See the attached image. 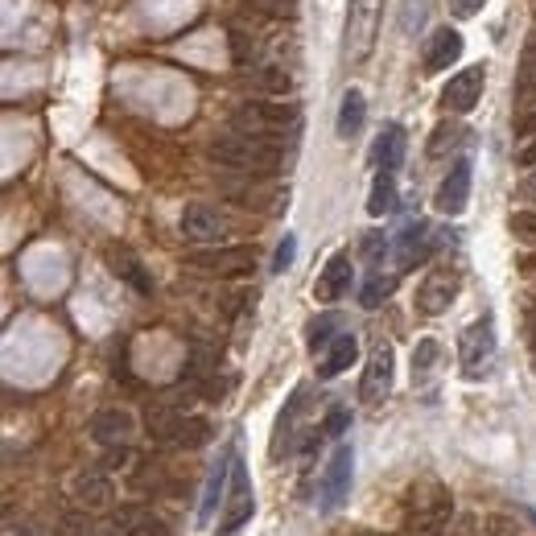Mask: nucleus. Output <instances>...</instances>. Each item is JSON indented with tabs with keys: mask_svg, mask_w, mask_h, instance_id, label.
I'll use <instances>...</instances> for the list:
<instances>
[{
	"mask_svg": "<svg viewBox=\"0 0 536 536\" xmlns=\"http://www.w3.org/2000/svg\"><path fill=\"white\" fill-rule=\"evenodd\" d=\"M483 5H487V0H450V9L458 17H475V13H483Z\"/></svg>",
	"mask_w": 536,
	"mask_h": 536,
	"instance_id": "34",
	"label": "nucleus"
},
{
	"mask_svg": "<svg viewBox=\"0 0 536 536\" xmlns=\"http://www.w3.org/2000/svg\"><path fill=\"white\" fill-rule=\"evenodd\" d=\"M124 532L128 536H170V528H165L157 516H149V512H132L124 520Z\"/></svg>",
	"mask_w": 536,
	"mask_h": 536,
	"instance_id": "26",
	"label": "nucleus"
},
{
	"mask_svg": "<svg viewBox=\"0 0 536 536\" xmlns=\"http://www.w3.org/2000/svg\"><path fill=\"white\" fill-rule=\"evenodd\" d=\"M520 273L524 277H536V252L532 256H520Z\"/></svg>",
	"mask_w": 536,
	"mask_h": 536,
	"instance_id": "38",
	"label": "nucleus"
},
{
	"mask_svg": "<svg viewBox=\"0 0 536 536\" xmlns=\"http://www.w3.org/2000/svg\"><path fill=\"white\" fill-rule=\"evenodd\" d=\"M392 367H396L392 347L388 343H376L372 359H367V367H363V380H359V400H363V405H380V400H388V392H392Z\"/></svg>",
	"mask_w": 536,
	"mask_h": 536,
	"instance_id": "7",
	"label": "nucleus"
},
{
	"mask_svg": "<svg viewBox=\"0 0 536 536\" xmlns=\"http://www.w3.org/2000/svg\"><path fill=\"white\" fill-rule=\"evenodd\" d=\"M351 277H355V273H351V256H347V252H334V256L326 260V268L318 273V281H314V297L330 306V301H339V297L351 289Z\"/></svg>",
	"mask_w": 536,
	"mask_h": 536,
	"instance_id": "14",
	"label": "nucleus"
},
{
	"mask_svg": "<svg viewBox=\"0 0 536 536\" xmlns=\"http://www.w3.org/2000/svg\"><path fill=\"white\" fill-rule=\"evenodd\" d=\"M293 252H297V240L285 236V240L277 244V256H273V273H285V268L293 264Z\"/></svg>",
	"mask_w": 536,
	"mask_h": 536,
	"instance_id": "31",
	"label": "nucleus"
},
{
	"mask_svg": "<svg viewBox=\"0 0 536 536\" xmlns=\"http://www.w3.org/2000/svg\"><path fill=\"white\" fill-rule=\"evenodd\" d=\"M495 322L483 314L479 322H471L462 330V339H458V367H462V376L466 380H483L491 376V367H495Z\"/></svg>",
	"mask_w": 536,
	"mask_h": 536,
	"instance_id": "4",
	"label": "nucleus"
},
{
	"mask_svg": "<svg viewBox=\"0 0 536 536\" xmlns=\"http://www.w3.org/2000/svg\"><path fill=\"white\" fill-rule=\"evenodd\" d=\"M388 252V240L380 236V231H372V236H363V256L372 260V264H380V256Z\"/></svg>",
	"mask_w": 536,
	"mask_h": 536,
	"instance_id": "32",
	"label": "nucleus"
},
{
	"mask_svg": "<svg viewBox=\"0 0 536 536\" xmlns=\"http://www.w3.org/2000/svg\"><path fill=\"white\" fill-rule=\"evenodd\" d=\"M91 438L104 442V446H120L132 438V417L124 409H104L95 421H91Z\"/></svg>",
	"mask_w": 536,
	"mask_h": 536,
	"instance_id": "19",
	"label": "nucleus"
},
{
	"mask_svg": "<svg viewBox=\"0 0 536 536\" xmlns=\"http://www.w3.org/2000/svg\"><path fill=\"white\" fill-rule=\"evenodd\" d=\"M227 219L215 211V207H203V203H190L182 211V236L194 240V244H219L227 240Z\"/></svg>",
	"mask_w": 536,
	"mask_h": 536,
	"instance_id": "11",
	"label": "nucleus"
},
{
	"mask_svg": "<svg viewBox=\"0 0 536 536\" xmlns=\"http://www.w3.org/2000/svg\"><path fill=\"white\" fill-rule=\"evenodd\" d=\"M355 359H359V343H355V334H339V339H334V343L326 347V355L318 359V376H322V380L343 376Z\"/></svg>",
	"mask_w": 536,
	"mask_h": 536,
	"instance_id": "18",
	"label": "nucleus"
},
{
	"mask_svg": "<svg viewBox=\"0 0 536 536\" xmlns=\"http://www.w3.org/2000/svg\"><path fill=\"white\" fill-rule=\"evenodd\" d=\"M458 273L454 268H433V273L421 281V289H417V310L425 314V318H438V314H446L450 306H454V297H458Z\"/></svg>",
	"mask_w": 536,
	"mask_h": 536,
	"instance_id": "6",
	"label": "nucleus"
},
{
	"mask_svg": "<svg viewBox=\"0 0 536 536\" xmlns=\"http://www.w3.org/2000/svg\"><path fill=\"white\" fill-rule=\"evenodd\" d=\"M462 58V33L458 29H450V25H442V29H433V38H429V46H425V71H450V66Z\"/></svg>",
	"mask_w": 536,
	"mask_h": 536,
	"instance_id": "15",
	"label": "nucleus"
},
{
	"mask_svg": "<svg viewBox=\"0 0 536 536\" xmlns=\"http://www.w3.org/2000/svg\"><path fill=\"white\" fill-rule=\"evenodd\" d=\"M405 149H409L405 128H400V124H384L376 145H372V165H376V170H384V174H396L400 161H405Z\"/></svg>",
	"mask_w": 536,
	"mask_h": 536,
	"instance_id": "16",
	"label": "nucleus"
},
{
	"mask_svg": "<svg viewBox=\"0 0 536 536\" xmlns=\"http://www.w3.org/2000/svg\"><path fill=\"white\" fill-rule=\"evenodd\" d=\"M211 157L227 170L240 174H273L281 165V145L277 141H260V137H244V132H227L211 145Z\"/></svg>",
	"mask_w": 536,
	"mask_h": 536,
	"instance_id": "2",
	"label": "nucleus"
},
{
	"mask_svg": "<svg viewBox=\"0 0 536 536\" xmlns=\"http://www.w3.org/2000/svg\"><path fill=\"white\" fill-rule=\"evenodd\" d=\"M516 104L520 108L536 104V62H524V75H520V87H516Z\"/></svg>",
	"mask_w": 536,
	"mask_h": 536,
	"instance_id": "29",
	"label": "nucleus"
},
{
	"mask_svg": "<svg viewBox=\"0 0 536 536\" xmlns=\"http://www.w3.org/2000/svg\"><path fill=\"white\" fill-rule=\"evenodd\" d=\"M347 417H351V413H347L343 405H334V409L326 413V429H322V433H330V438H339V433L347 429Z\"/></svg>",
	"mask_w": 536,
	"mask_h": 536,
	"instance_id": "33",
	"label": "nucleus"
},
{
	"mask_svg": "<svg viewBox=\"0 0 536 536\" xmlns=\"http://www.w3.org/2000/svg\"><path fill=\"white\" fill-rule=\"evenodd\" d=\"M194 268L203 273H215V277H244L252 268V252L248 248H219V252H194L190 256Z\"/></svg>",
	"mask_w": 536,
	"mask_h": 536,
	"instance_id": "13",
	"label": "nucleus"
},
{
	"mask_svg": "<svg viewBox=\"0 0 536 536\" xmlns=\"http://www.w3.org/2000/svg\"><path fill=\"white\" fill-rule=\"evenodd\" d=\"M108 268H112V273H116L120 281H128V285L137 289V293H153V281H149V273H145V268H141V260L132 256L128 248H108Z\"/></svg>",
	"mask_w": 536,
	"mask_h": 536,
	"instance_id": "20",
	"label": "nucleus"
},
{
	"mask_svg": "<svg viewBox=\"0 0 536 536\" xmlns=\"http://www.w3.org/2000/svg\"><path fill=\"white\" fill-rule=\"evenodd\" d=\"M466 203H471V161L458 157L450 165V174L442 178L438 194H433V207H438L442 215H462Z\"/></svg>",
	"mask_w": 536,
	"mask_h": 536,
	"instance_id": "10",
	"label": "nucleus"
},
{
	"mask_svg": "<svg viewBox=\"0 0 536 536\" xmlns=\"http://www.w3.org/2000/svg\"><path fill=\"white\" fill-rule=\"evenodd\" d=\"M363 120H367V99H363V91H343V104H339V137L343 141H351V137H359V128H363Z\"/></svg>",
	"mask_w": 536,
	"mask_h": 536,
	"instance_id": "21",
	"label": "nucleus"
},
{
	"mask_svg": "<svg viewBox=\"0 0 536 536\" xmlns=\"http://www.w3.org/2000/svg\"><path fill=\"white\" fill-rule=\"evenodd\" d=\"M458 141H462V128H458V124H442V128L429 137V149H425V153H429V157H446V149H454Z\"/></svg>",
	"mask_w": 536,
	"mask_h": 536,
	"instance_id": "28",
	"label": "nucleus"
},
{
	"mask_svg": "<svg viewBox=\"0 0 536 536\" xmlns=\"http://www.w3.org/2000/svg\"><path fill=\"white\" fill-rule=\"evenodd\" d=\"M438 363H442V343H438V339H421V343L413 347V384L425 380Z\"/></svg>",
	"mask_w": 536,
	"mask_h": 536,
	"instance_id": "24",
	"label": "nucleus"
},
{
	"mask_svg": "<svg viewBox=\"0 0 536 536\" xmlns=\"http://www.w3.org/2000/svg\"><path fill=\"white\" fill-rule=\"evenodd\" d=\"M301 112L297 104H273V99H252L231 112V132H244V137L260 141H281L285 132H297Z\"/></svg>",
	"mask_w": 536,
	"mask_h": 536,
	"instance_id": "1",
	"label": "nucleus"
},
{
	"mask_svg": "<svg viewBox=\"0 0 536 536\" xmlns=\"http://www.w3.org/2000/svg\"><path fill=\"white\" fill-rule=\"evenodd\" d=\"M231 471H236V458L219 454V462L211 466V479L203 487V508H198V524H211L219 504H227V487H231Z\"/></svg>",
	"mask_w": 536,
	"mask_h": 536,
	"instance_id": "12",
	"label": "nucleus"
},
{
	"mask_svg": "<svg viewBox=\"0 0 536 536\" xmlns=\"http://www.w3.org/2000/svg\"><path fill=\"white\" fill-rule=\"evenodd\" d=\"M256 512V499H252V483H248V471L236 462V471H231V487H227V512H223V524L219 532L231 536V532H240Z\"/></svg>",
	"mask_w": 536,
	"mask_h": 536,
	"instance_id": "9",
	"label": "nucleus"
},
{
	"mask_svg": "<svg viewBox=\"0 0 536 536\" xmlns=\"http://www.w3.org/2000/svg\"><path fill=\"white\" fill-rule=\"evenodd\" d=\"M516 194L524 198V203H536V170H528V174L520 178V186H516Z\"/></svg>",
	"mask_w": 536,
	"mask_h": 536,
	"instance_id": "36",
	"label": "nucleus"
},
{
	"mask_svg": "<svg viewBox=\"0 0 536 536\" xmlns=\"http://www.w3.org/2000/svg\"><path fill=\"white\" fill-rule=\"evenodd\" d=\"M516 161H520V165H528V170H536V137L520 145V153H516Z\"/></svg>",
	"mask_w": 536,
	"mask_h": 536,
	"instance_id": "37",
	"label": "nucleus"
},
{
	"mask_svg": "<svg viewBox=\"0 0 536 536\" xmlns=\"http://www.w3.org/2000/svg\"><path fill=\"white\" fill-rule=\"evenodd\" d=\"M512 231H516L520 240L536 244V211H516V215H512Z\"/></svg>",
	"mask_w": 536,
	"mask_h": 536,
	"instance_id": "30",
	"label": "nucleus"
},
{
	"mask_svg": "<svg viewBox=\"0 0 536 536\" xmlns=\"http://www.w3.org/2000/svg\"><path fill=\"white\" fill-rule=\"evenodd\" d=\"M429 252H433V244H429V223H425V219L405 223V231H400V240H396V260H400V268H413V264L425 260Z\"/></svg>",
	"mask_w": 536,
	"mask_h": 536,
	"instance_id": "17",
	"label": "nucleus"
},
{
	"mask_svg": "<svg viewBox=\"0 0 536 536\" xmlns=\"http://www.w3.org/2000/svg\"><path fill=\"white\" fill-rule=\"evenodd\" d=\"M396 211V178L392 174H376V182H372V194H367V215L372 219H384V215H392Z\"/></svg>",
	"mask_w": 536,
	"mask_h": 536,
	"instance_id": "22",
	"label": "nucleus"
},
{
	"mask_svg": "<svg viewBox=\"0 0 536 536\" xmlns=\"http://www.w3.org/2000/svg\"><path fill=\"white\" fill-rule=\"evenodd\" d=\"M384 17V0H347V29H343V58L363 62L376 46Z\"/></svg>",
	"mask_w": 536,
	"mask_h": 536,
	"instance_id": "3",
	"label": "nucleus"
},
{
	"mask_svg": "<svg viewBox=\"0 0 536 536\" xmlns=\"http://www.w3.org/2000/svg\"><path fill=\"white\" fill-rule=\"evenodd\" d=\"M524 62H536V29L528 33V46H524Z\"/></svg>",
	"mask_w": 536,
	"mask_h": 536,
	"instance_id": "39",
	"label": "nucleus"
},
{
	"mask_svg": "<svg viewBox=\"0 0 536 536\" xmlns=\"http://www.w3.org/2000/svg\"><path fill=\"white\" fill-rule=\"evenodd\" d=\"M207 421H198V417H190V421H178L174 425V433H170V438L178 442V446H198V442H207Z\"/></svg>",
	"mask_w": 536,
	"mask_h": 536,
	"instance_id": "27",
	"label": "nucleus"
},
{
	"mask_svg": "<svg viewBox=\"0 0 536 536\" xmlns=\"http://www.w3.org/2000/svg\"><path fill=\"white\" fill-rule=\"evenodd\" d=\"M483 83H487V66H466V71H458L446 91H442V108L450 116H462V112H471L479 104V95H483Z\"/></svg>",
	"mask_w": 536,
	"mask_h": 536,
	"instance_id": "8",
	"label": "nucleus"
},
{
	"mask_svg": "<svg viewBox=\"0 0 536 536\" xmlns=\"http://www.w3.org/2000/svg\"><path fill=\"white\" fill-rule=\"evenodd\" d=\"M392 289H396V277H388V273H372V277H367V285L359 289V306H363V310H380L384 301L392 297Z\"/></svg>",
	"mask_w": 536,
	"mask_h": 536,
	"instance_id": "23",
	"label": "nucleus"
},
{
	"mask_svg": "<svg viewBox=\"0 0 536 536\" xmlns=\"http://www.w3.org/2000/svg\"><path fill=\"white\" fill-rule=\"evenodd\" d=\"M528 330H532V339H536V306L528 310Z\"/></svg>",
	"mask_w": 536,
	"mask_h": 536,
	"instance_id": "40",
	"label": "nucleus"
},
{
	"mask_svg": "<svg viewBox=\"0 0 536 536\" xmlns=\"http://www.w3.org/2000/svg\"><path fill=\"white\" fill-rule=\"evenodd\" d=\"M334 339H339V318H334V314H322V318H314V326H310V334H306L310 351L318 355V351H326Z\"/></svg>",
	"mask_w": 536,
	"mask_h": 536,
	"instance_id": "25",
	"label": "nucleus"
},
{
	"mask_svg": "<svg viewBox=\"0 0 536 536\" xmlns=\"http://www.w3.org/2000/svg\"><path fill=\"white\" fill-rule=\"evenodd\" d=\"M351 479H355V450L343 442V446H334L330 462H326V475H322V487H318V508L330 516V512H339L347 504V495H351Z\"/></svg>",
	"mask_w": 536,
	"mask_h": 536,
	"instance_id": "5",
	"label": "nucleus"
},
{
	"mask_svg": "<svg viewBox=\"0 0 536 536\" xmlns=\"http://www.w3.org/2000/svg\"><path fill=\"white\" fill-rule=\"evenodd\" d=\"M516 137H520V141H532V137H536V108L516 120Z\"/></svg>",
	"mask_w": 536,
	"mask_h": 536,
	"instance_id": "35",
	"label": "nucleus"
},
{
	"mask_svg": "<svg viewBox=\"0 0 536 536\" xmlns=\"http://www.w3.org/2000/svg\"><path fill=\"white\" fill-rule=\"evenodd\" d=\"M21 536H33V532H21Z\"/></svg>",
	"mask_w": 536,
	"mask_h": 536,
	"instance_id": "41",
	"label": "nucleus"
}]
</instances>
